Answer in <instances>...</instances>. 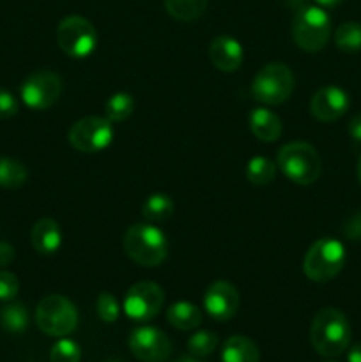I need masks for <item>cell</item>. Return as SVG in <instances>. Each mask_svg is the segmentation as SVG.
Returning a JSON list of instances; mask_svg holds the SVG:
<instances>
[{
	"label": "cell",
	"instance_id": "obj_1",
	"mask_svg": "<svg viewBox=\"0 0 361 362\" xmlns=\"http://www.w3.org/2000/svg\"><path fill=\"white\" fill-rule=\"evenodd\" d=\"M350 324L336 308H324L311 320L310 343L322 357H338L350 345Z\"/></svg>",
	"mask_w": 361,
	"mask_h": 362
},
{
	"label": "cell",
	"instance_id": "obj_2",
	"mask_svg": "<svg viewBox=\"0 0 361 362\" xmlns=\"http://www.w3.org/2000/svg\"><path fill=\"white\" fill-rule=\"evenodd\" d=\"M124 251L142 267H158L168 257V239L165 232L152 223H134L122 239Z\"/></svg>",
	"mask_w": 361,
	"mask_h": 362
},
{
	"label": "cell",
	"instance_id": "obj_3",
	"mask_svg": "<svg viewBox=\"0 0 361 362\" xmlns=\"http://www.w3.org/2000/svg\"><path fill=\"white\" fill-rule=\"evenodd\" d=\"M276 166L294 184L310 186L322 173V161L314 145L306 141H289L276 156Z\"/></svg>",
	"mask_w": 361,
	"mask_h": 362
},
{
	"label": "cell",
	"instance_id": "obj_4",
	"mask_svg": "<svg viewBox=\"0 0 361 362\" xmlns=\"http://www.w3.org/2000/svg\"><path fill=\"white\" fill-rule=\"evenodd\" d=\"M345 260V246L333 237H322L304 255L303 272L310 281L328 283L342 272Z\"/></svg>",
	"mask_w": 361,
	"mask_h": 362
},
{
	"label": "cell",
	"instance_id": "obj_5",
	"mask_svg": "<svg viewBox=\"0 0 361 362\" xmlns=\"http://www.w3.org/2000/svg\"><path fill=\"white\" fill-rule=\"evenodd\" d=\"M296 78L283 62H271L260 67L251 81V98L264 106L283 105L292 95Z\"/></svg>",
	"mask_w": 361,
	"mask_h": 362
},
{
	"label": "cell",
	"instance_id": "obj_6",
	"mask_svg": "<svg viewBox=\"0 0 361 362\" xmlns=\"http://www.w3.org/2000/svg\"><path fill=\"white\" fill-rule=\"evenodd\" d=\"M331 37V18L324 7L303 6L292 20V39L303 52L317 53Z\"/></svg>",
	"mask_w": 361,
	"mask_h": 362
},
{
	"label": "cell",
	"instance_id": "obj_7",
	"mask_svg": "<svg viewBox=\"0 0 361 362\" xmlns=\"http://www.w3.org/2000/svg\"><path fill=\"white\" fill-rule=\"evenodd\" d=\"M35 324L46 336L66 338L78 327L76 306L59 293L42 297L35 308Z\"/></svg>",
	"mask_w": 361,
	"mask_h": 362
},
{
	"label": "cell",
	"instance_id": "obj_8",
	"mask_svg": "<svg viewBox=\"0 0 361 362\" xmlns=\"http://www.w3.org/2000/svg\"><path fill=\"white\" fill-rule=\"evenodd\" d=\"M57 42L66 55L85 59L91 57L98 46V32L87 18L71 14L57 27Z\"/></svg>",
	"mask_w": 361,
	"mask_h": 362
},
{
	"label": "cell",
	"instance_id": "obj_9",
	"mask_svg": "<svg viewBox=\"0 0 361 362\" xmlns=\"http://www.w3.org/2000/svg\"><path fill=\"white\" fill-rule=\"evenodd\" d=\"M113 122H110L106 117H84L78 119L69 127L67 140L84 154H98L112 145L113 141Z\"/></svg>",
	"mask_w": 361,
	"mask_h": 362
},
{
	"label": "cell",
	"instance_id": "obj_10",
	"mask_svg": "<svg viewBox=\"0 0 361 362\" xmlns=\"http://www.w3.org/2000/svg\"><path fill=\"white\" fill-rule=\"evenodd\" d=\"M62 94V78L50 69H41L25 78L20 87L21 101L35 112H42L55 105Z\"/></svg>",
	"mask_w": 361,
	"mask_h": 362
},
{
	"label": "cell",
	"instance_id": "obj_11",
	"mask_svg": "<svg viewBox=\"0 0 361 362\" xmlns=\"http://www.w3.org/2000/svg\"><path fill=\"white\" fill-rule=\"evenodd\" d=\"M165 304V292L154 281H138L124 297V313L133 322H149L159 315Z\"/></svg>",
	"mask_w": 361,
	"mask_h": 362
},
{
	"label": "cell",
	"instance_id": "obj_12",
	"mask_svg": "<svg viewBox=\"0 0 361 362\" xmlns=\"http://www.w3.org/2000/svg\"><path fill=\"white\" fill-rule=\"evenodd\" d=\"M127 345L140 362H165L172 354V341L168 336L161 329L151 325L134 329Z\"/></svg>",
	"mask_w": 361,
	"mask_h": 362
},
{
	"label": "cell",
	"instance_id": "obj_13",
	"mask_svg": "<svg viewBox=\"0 0 361 362\" xmlns=\"http://www.w3.org/2000/svg\"><path fill=\"white\" fill-rule=\"evenodd\" d=\"M239 303V292L236 286L223 279L211 283L204 293L205 313L216 322H227L236 317Z\"/></svg>",
	"mask_w": 361,
	"mask_h": 362
},
{
	"label": "cell",
	"instance_id": "obj_14",
	"mask_svg": "<svg viewBox=\"0 0 361 362\" xmlns=\"http://www.w3.org/2000/svg\"><path fill=\"white\" fill-rule=\"evenodd\" d=\"M349 106V94L336 85H328L311 95L310 113L319 122H335L345 115Z\"/></svg>",
	"mask_w": 361,
	"mask_h": 362
},
{
	"label": "cell",
	"instance_id": "obj_15",
	"mask_svg": "<svg viewBox=\"0 0 361 362\" xmlns=\"http://www.w3.org/2000/svg\"><path fill=\"white\" fill-rule=\"evenodd\" d=\"M244 49L232 35H218L209 45V60L222 73H234L241 67Z\"/></svg>",
	"mask_w": 361,
	"mask_h": 362
},
{
	"label": "cell",
	"instance_id": "obj_16",
	"mask_svg": "<svg viewBox=\"0 0 361 362\" xmlns=\"http://www.w3.org/2000/svg\"><path fill=\"white\" fill-rule=\"evenodd\" d=\"M248 126H250L253 136L265 144H273L283 133L282 119L265 106H257L248 113Z\"/></svg>",
	"mask_w": 361,
	"mask_h": 362
},
{
	"label": "cell",
	"instance_id": "obj_17",
	"mask_svg": "<svg viewBox=\"0 0 361 362\" xmlns=\"http://www.w3.org/2000/svg\"><path fill=\"white\" fill-rule=\"evenodd\" d=\"M30 240L38 253L55 255L62 246V230L55 219L42 218L35 221L30 233Z\"/></svg>",
	"mask_w": 361,
	"mask_h": 362
},
{
	"label": "cell",
	"instance_id": "obj_18",
	"mask_svg": "<svg viewBox=\"0 0 361 362\" xmlns=\"http://www.w3.org/2000/svg\"><path fill=\"white\" fill-rule=\"evenodd\" d=\"M222 362H260V350L246 336H230L222 349Z\"/></svg>",
	"mask_w": 361,
	"mask_h": 362
},
{
	"label": "cell",
	"instance_id": "obj_19",
	"mask_svg": "<svg viewBox=\"0 0 361 362\" xmlns=\"http://www.w3.org/2000/svg\"><path fill=\"white\" fill-rule=\"evenodd\" d=\"M202 320H204V315H202L200 308H197L190 300L173 303L166 310V322L177 331H193V329L200 327Z\"/></svg>",
	"mask_w": 361,
	"mask_h": 362
},
{
	"label": "cell",
	"instance_id": "obj_20",
	"mask_svg": "<svg viewBox=\"0 0 361 362\" xmlns=\"http://www.w3.org/2000/svg\"><path fill=\"white\" fill-rule=\"evenodd\" d=\"M176 211V204L166 193H152L142 205V216L147 223L158 225V223L168 221Z\"/></svg>",
	"mask_w": 361,
	"mask_h": 362
},
{
	"label": "cell",
	"instance_id": "obj_21",
	"mask_svg": "<svg viewBox=\"0 0 361 362\" xmlns=\"http://www.w3.org/2000/svg\"><path fill=\"white\" fill-rule=\"evenodd\" d=\"M134 112V99L130 92H115L105 103V117L110 122H124Z\"/></svg>",
	"mask_w": 361,
	"mask_h": 362
},
{
	"label": "cell",
	"instance_id": "obj_22",
	"mask_svg": "<svg viewBox=\"0 0 361 362\" xmlns=\"http://www.w3.org/2000/svg\"><path fill=\"white\" fill-rule=\"evenodd\" d=\"M28 179L27 166L13 158H0V187L18 189Z\"/></svg>",
	"mask_w": 361,
	"mask_h": 362
},
{
	"label": "cell",
	"instance_id": "obj_23",
	"mask_svg": "<svg viewBox=\"0 0 361 362\" xmlns=\"http://www.w3.org/2000/svg\"><path fill=\"white\" fill-rule=\"evenodd\" d=\"M166 13L179 21H193L204 14L207 0H163Z\"/></svg>",
	"mask_w": 361,
	"mask_h": 362
},
{
	"label": "cell",
	"instance_id": "obj_24",
	"mask_svg": "<svg viewBox=\"0 0 361 362\" xmlns=\"http://www.w3.org/2000/svg\"><path fill=\"white\" fill-rule=\"evenodd\" d=\"M0 325H2L7 332H13V334H20V332L27 331L28 327L27 308L20 303H13L4 306L2 310H0Z\"/></svg>",
	"mask_w": 361,
	"mask_h": 362
},
{
	"label": "cell",
	"instance_id": "obj_25",
	"mask_svg": "<svg viewBox=\"0 0 361 362\" xmlns=\"http://www.w3.org/2000/svg\"><path fill=\"white\" fill-rule=\"evenodd\" d=\"M276 177V165L268 158H251L246 165V179L253 186H269Z\"/></svg>",
	"mask_w": 361,
	"mask_h": 362
},
{
	"label": "cell",
	"instance_id": "obj_26",
	"mask_svg": "<svg viewBox=\"0 0 361 362\" xmlns=\"http://www.w3.org/2000/svg\"><path fill=\"white\" fill-rule=\"evenodd\" d=\"M335 45L343 53L361 52V23L345 21L335 32Z\"/></svg>",
	"mask_w": 361,
	"mask_h": 362
},
{
	"label": "cell",
	"instance_id": "obj_27",
	"mask_svg": "<svg viewBox=\"0 0 361 362\" xmlns=\"http://www.w3.org/2000/svg\"><path fill=\"white\" fill-rule=\"evenodd\" d=\"M218 346V334L211 331H197L188 339V352L193 357H207Z\"/></svg>",
	"mask_w": 361,
	"mask_h": 362
},
{
	"label": "cell",
	"instance_id": "obj_28",
	"mask_svg": "<svg viewBox=\"0 0 361 362\" xmlns=\"http://www.w3.org/2000/svg\"><path fill=\"white\" fill-rule=\"evenodd\" d=\"M81 349L74 339L60 338L50 350V362H80Z\"/></svg>",
	"mask_w": 361,
	"mask_h": 362
},
{
	"label": "cell",
	"instance_id": "obj_29",
	"mask_svg": "<svg viewBox=\"0 0 361 362\" xmlns=\"http://www.w3.org/2000/svg\"><path fill=\"white\" fill-rule=\"evenodd\" d=\"M96 311L105 324H113L120 317V304L113 293L101 292L96 299Z\"/></svg>",
	"mask_w": 361,
	"mask_h": 362
},
{
	"label": "cell",
	"instance_id": "obj_30",
	"mask_svg": "<svg viewBox=\"0 0 361 362\" xmlns=\"http://www.w3.org/2000/svg\"><path fill=\"white\" fill-rule=\"evenodd\" d=\"M18 290H20V281L16 274L9 271H0V300L9 303L18 296Z\"/></svg>",
	"mask_w": 361,
	"mask_h": 362
},
{
	"label": "cell",
	"instance_id": "obj_31",
	"mask_svg": "<svg viewBox=\"0 0 361 362\" xmlns=\"http://www.w3.org/2000/svg\"><path fill=\"white\" fill-rule=\"evenodd\" d=\"M18 112H20V103H18V99L9 90L0 88V120L11 119Z\"/></svg>",
	"mask_w": 361,
	"mask_h": 362
},
{
	"label": "cell",
	"instance_id": "obj_32",
	"mask_svg": "<svg viewBox=\"0 0 361 362\" xmlns=\"http://www.w3.org/2000/svg\"><path fill=\"white\" fill-rule=\"evenodd\" d=\"M14 257H16V253H14V247L11 246L9 243H4V240H0V269L7 267L9 264H13Z\"/></svg>",
	"mask_w": 361,
	"mask_h": 362
},
{
	"label": "cell",
	"instance_id": "obj_33",
	"mask_svg": "<svg viewBox=\"0 0 361 362\" xmlns=\"http://www.w3.org/2000/svg\"><path fill=\"white\" fill-rule=\"evenodd\" d=\"M345 233L350 239H361V212L345 225Z\"/></svg>",
	"mask_w": 361,
	"mask_h": 362
},
{
	"label": "cell",
	"instance_id": "obj_34",
	"mask_svg": "<svg viewBox=\"0 0 361 362\" xmlns=\"http://www.w3.org/2000/svg\"><path fill=\"white\" fill-rule=\"evenodd\" d=\"M349 134L354 141L361 144V112L350 119L349 122Z\"/></svg>",
	"mask_w": 361,
	"mask_h": 362
},
{
	"label": "cell",
	"instance_id": "obj_35",
	"mask_svg": "<svg viewBox=\"0 0 361 362\" xmlns=\"http://www.w3.org/2000/svg\"><path fill=\"white\" fill-rule=\"evenodd\" d=\"M347 362H361V343L347 349Z\"/></svg>",
	"mask_w": 361,
	"mask_h": 362
},
{
	"label": "cell",
	"instance_id": "obj_36",
	"mask_svg": "<svg viewBox=\"0 0 361 362\" xmlns=\"http://www.w3.org/2000/svg\"><path fill=\"white\" fill-rule=\"evenodd\" d=\"M342 2L343 0H315V4H317L319 7H336Z\"/></svg>",
	"mask_w": 361,
	"mask_h": 362
},
{
	"label": "cell",
	"instance_id": "obj_37",
	"mask_svg": "<svg viewBox=\"0 0 361 362\" xmlns=\"http://www.w3.org/2000/svg\"><path fill=\"white\" fill-rule=\"evenodd\" d=\"M176 362H200V361H198L197 357L191 356V357H180V359H177Z\"/></svg>",
	"mask_w": 361,
	"mask_h": 362
},
{
	"label": "cell",
	"instance_id": "obj_38",
	"mask_svg": "<svg viewBox=\"0 0 361 362\" xmlns=\"http://www.w3.org/2000/svg\"><path fill=\"white\" fill-rule=\"evenodd\" d=\"M356 172H357V180H360V184H361V156H360V159H357Z\"/></svg>",
	"mask_w": 361,
	"mask_h": 362
},
{
	"label": "cell",
	"instance_id": "obj_39",
	"mask_svg": "<svg viewBox=\"0 0 361 362\" xmlns=\"http://www.w3.org/2000/svg\"><path fill=\"white\" fill-rule=\"evenodd\" d=\"M328 362H335V361H328Z\"/></svg>",
	"mask_w": 361,
	"mask_h": 362
}]
</instances>
